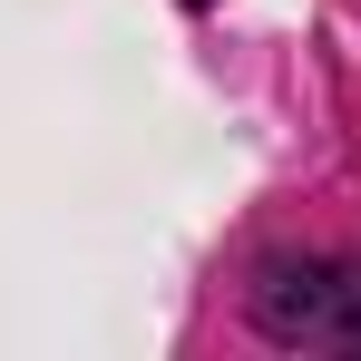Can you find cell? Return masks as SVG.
I'll list each match as a JSON object with an SVG mask.
<instances>
[{"label":"cell","instance_id":"1","mask_svg":"<svg viewBox=\"0 0 361 361\" xmlns=\"http://www.w3.org/2000/svg\"><path fill=\"white\" fill-rule=\"evenodd\" d=\"M254 322L274 342H342L361 352V264H264Z\"/></svg>","mask_w":361,"mask_h":361}]
</instances>
